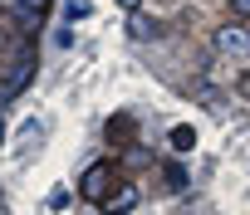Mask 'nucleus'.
Segmentation results:
<instances>
[{
	"instance_id": "10",
	"label": "nucleus",
	"mask_w": 250,
	"mask_h": 215,
	"mask_svg": "<svg viewBox=\"0 0 250 215\" xmlns=\"http://www.w3.org/2000/svg\"><path fill=\"white\" fill-rule=\"evenodd\" d=\"M0 44H5V35H0Z\"/></svg>"
},
{
	"instance_id": "1",
	"label": "nucleus",
	"mask_w": 250,
	"mask_h": 215,
	"mask_svg": "<svg viewBox=\"0 0 250 215\" xmlns=\"http://www.w3.org/2000/svg\"><path fill=\"white\" fill-rule=\"evenodd\" d=\"M216 49L230 54V59H250V30H245V25H226V30H216Z\"/></svg>"
},
{
	"instance_id": "3",
	"label": "nucleus",
	"mask_w": 250,
	"mask_h": 215,
	"mask_svg": "<svg viewBox=\"0 0 250 215\" xmlns=\"http://www.w3.org/2000/svg\"><path fill=\"white\" fill-rule=\"evenodd\" d=\"M133 200H138V191H133V186H123L113 200H103V210H108V215H123V210H133Z\"/></svg>"
},
{
	"instance_id": "9",
	"label": "nucleus",
	"mask_w": 250,
	"mask_h": 215,
	"mask_svg": "<svg viewBox=\"0 0 250 215\" xmlns=\"http://www.w3.org/2000/svg\"><path fill=\"white\" fill-rule=\"evenodd\" d=\"M118 5H128V10H133V5H138V0H118Z\"/></svg>"
},
{
	"instance_id": "6",
	"label": "nucleus",
	"mask_w": 250,
	"mask_h": 215,
	"mask_svg": "<svg viewBox=\"0 0 250 215\" xmlns=\"http://www.w3.org/2000/svg\"><path fill=\"white\" fill-rule=\"evenodd\" d=\"M44 5H49V0H20V10H30V15H40Z\"/></svg>"
},
{
	"instance_id": "2",
	"label": "nucleus",
	"mask_w": 250,
	"mask_h": 215,
	"mask_svg": "<svg viewBox=\"0 0 250 215\" xmlns=\"http://www.w3.org/2000/svg\"><path fill=\"white\" fill-rule=\"evenodd\" d=\"M103 191H108V166H88L83 171V196L103 200Z\"/></svg>"
},
{
	"instance_id": "5",
	"label": "nucleus",
	"mask_w": 250,
	"mask_h": 215,
	"mask_svg": "<svg viewBox=\"0 0 250 215\" xmlns=\"http://www.w3.org/2000/svg\"><path fill=\"white\" fill-rule=\"evenodd\" d=\"M133 35H138V39H152V35H157V25H152V20H143V15H138V20H133Z\"/></svg>"
},
{
	"instance_id": "4",
	"label": "nucleus",
	"mask_w": 250,
	"mask_h": 215,
	"mask_svg": "<svg viewBox=\"0 0 250 215\" xmlns=\"http://www.w3.org/2000/svg\"><path fill=\"white\" fill-rule=\"evenodd\" d=\"M191 142H196L191 127H172V147H177V152H191Z\"/></svg>"
},
{
	"instance_id": "8",
	"label": "nucleus",
	"mask_w": 250,
	"mask_h": 215,
	"mask_svg": "<svg viewBox=\"0 0 250 215\" xmlns=\"http://www.w3.org/2000/svg\"><path fill=\"white\" fill-rule=\"evenodd\" d=\"M240 93H245V98H250V73H245V78H240Z\"/></svg>"
},
{
	"instance_id": "7",
	"label": "nucleus",
	"mask_w": 250,
	"mask_h": 215,
	"mask_svg": "<svg viewBox=\"0 0 250 215\" xmlns=\"http://www.w3.org/2000/svg\"><path fill=\"white\" fill-rule=\"evenodd\" d=\"M230 10H235L240 20H250V0H230Z\"/></svg>"
}]
</instances>
